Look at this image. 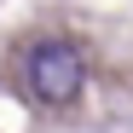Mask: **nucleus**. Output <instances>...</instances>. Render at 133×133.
I'll list each match as a JSON object with an SVG mask.
<instances>
[{
	"mask_svg": "<svg viewBox=\"0 0 133 133\" xmlns=\"http://www.w3.org/2000/svg\"><path fill=\"white\" fill-rule=\"evenodd\" d=\"M23 87H29V98L46 104V110L75 104L81 87H87V52L75 41H64V35L29 41V52H23Z\"/></svg>",
	"mask_w": 133,
	"mask_h": 133,
	"instance_id": "nucleus-1",
	"label": "nucleus"
}]
</instances>
